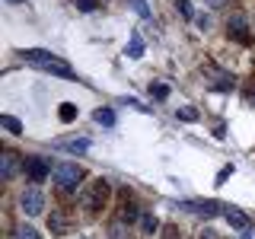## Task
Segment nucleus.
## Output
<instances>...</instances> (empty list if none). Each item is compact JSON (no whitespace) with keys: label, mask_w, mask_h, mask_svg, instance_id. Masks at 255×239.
I'll return each mask as SVG.
<instances>
[{"label":"nucleus","mask_w":255,"mask_h":239,"mask_svg":"<svg viewBox=\"0 0 255 239\" xmlns=\"http://www.w3.org/2000/svg\"><path fill=\"white\" fill-rule=\"evenodd\" d=\"M175 6L182 10V16H185V19H195V10H191V3H188V0H175Z\"/></svg>","instance_id":"23"},{"label":"nucleus","mask_w":255,"mask_h":239,"mask_svg":"<svg viewBox=\"0 0 255 239\" xmlns=\"http://www.w3.org/2000/svg\"><path fill=\"white\" fill-rule=\"evenodd\" d=\"M16 239H38V233L29 227V223H22V227H16Z\"/></svg>","instance_id":"19"},{"label":"nucleus","mask_w":255,"mask_h":239,"mask_svg":"<svg viewBox=\"0 0 255 239\" xmlns=\"http://www.w3.org/2000/svg\"><path fill=\"white\" fill-rule=\"evenodd\" d=\"M163 239H182V236H179L175 227H163Z\"/></svg>","instance_id":"26"},{"label":"nucleus","mask_w":255,"mask_h":239,"mask_svg":"<svg viewBox=\"0 0 255 239\" xmlns=\"http://www.w3.org/2000/svg\"><path fill=\"white\" fill-rule=\"evenodd\" d=\"M0 124H3V127H6V131H10V134H22V124L16 121L13 115H3V118H0Z\"/></svg>","instance_id":"16"},{"label":"nucleus","mask_w":255,"mask_h":239,"mask_svg":"<svg viewBox=\"0 0 255 239\" xmlns=\"http://www.w3.org/2000/svg\"><path fill=\"white\" fill-rule=\"evenodd\" d=\"M96 124H102V127H112V124H115V112H112V109H96Z\"/></svg>","instance_id":"12"},{"label":"nucleus","mask_w":255,"mask_h":239,"mask_svg":"<svg viewBox=\"0 0 255 239\" xmlns=\"http://www.w3.org/2000/svg\"><path fill=\"white\" fill-rule=\"evenodd\" d=\"M143 54V42L140 38H131V42H128V58H140Z\"/></svg>","instance_id":"17"},{"label":"nucleus","mask_w":255,"mask_h":239,"mask_svg":"<svg viewBox=\"0 0 255 239\" xmlns=\"http://www.w3.org/2000/svg\"><path fill=\"white\" fill-rule=\"evenodd\" d=\"M19 169H26V163L19 159V153H16V150H3V153H0V179L10 182V179L19 175Z\"/></svg>","instance_id":"4"},{"label":"nucleus","mask_w":255,"mask_h":239,"mask_svg":"<svg viewBox=\"0 0 255 239\" xmlns=\"http://www.w3.org/2000/svg\"><path fill=\"white\" fill-rule=\"evenodd\" d=\"M6 3H26V0H6Z\"/></svg>","instance_id":"29"},{"label":"nucleus","mask_w":255,"mask_h":239,"mask_svg":"<svg viewBox=\"0 0 255 239\" xmlns=\"http://www.w3.org/2000/svg\"><path fill=\"white\" fill-rule=\"evenodd\" d=\"M179 211H185V214H195V217L211 220V217H217V214L223 211V204H217V201H182V204H179Z\"/></svg>","instance_id":"5"},{"label":"nucleus","mask_w":255,"mask_h":239,"mask_svg":"<svg viewBox=\"0 0 255 239\" xmlns=\"http://www.w3.org/2000/svg\"><path fill=\"white\" fill-rule=\"evenodd\" d=\"M58 112H61V121H74L77 118V106H70V102H64Z\"/></svg>","instance_id":"18"},{"label":"nucleus","mask_w":255,"mask_h":239,"mask_svg":"<svg viewBox=\"0 0 255 239\" xmlns=\"http://www.w3.org/2000/svg\"><path fill=\"white\" fill-rule=\"evenodd\" d=\"M207 3H211V6H220V3H223V0H207Z\"/></svg>","instance_id":"27"},{"label":"nucleus","mask_w":255,"mask_h":239,"mask_svg":"<svg viewBox=\"0 0 255 239\" xmlns=\"http://www.w3.org/2000/svg\"><path fill=\"white\" fill-rule=\"evenodd\" d=\"M109 195H112V185H109L106 179H96L90 188L80 191V207H83V211H90V214H99L102 207H106Z\"/></svg>","instance_id":"2"},{"label":"nucleus","mask_w":255,"mask_h":239,"mask_svg":"<svg viewBox=\"0 0 255 239\" xmlns=\"http://www.w3.org/2000/svg\"><path fill=\"white\" fill-rule=\"evenodd\" d=\"M249 102H252V106H255V90H252V93H249Z\"/></svg>","instance_id":"28"},{"label":"nucleus","mask_w":255,"mask_h":239,"mask_svg":"<svg viewBox=\"0 0 255 239\" xmlns=\"http://www.w3.org/2000/svg\"><path fill=\"white\" fill-rule=\"evenodd\" d=\"M227 32L236 38V42H249V26H246L243 16H233V19L227 22Z\"/></svg>","instance_id":"9"},{"label":"nucleus","mask_w":255,"mask_h":239,"mask_svg":"<svg viewBox=\"0 0 255 239\" xmlns=\"http://www.w3.org/2000/svg\"><path fill=\"white\" fill-rule=\"evenodd\" d=\"M51 179H54V185H58V188H77L80 179H83V172H80L77 163H61V166H54Z\"/></svg>","instance_id":"3"},{"label":"nucleus","mask_w":255,"mask_h":239,"mask_svg":"<svg viewBox=\"0 0 255 239\" xmlns=\"http://www.w3.org/2000/svg\"><path fill=\"white\" fill-rule=\"evenodd\" d=\"M26 172H29L32 182H45L48 172H54V169L48 166V159H42V156H29V159H26Z\"/></svg>","instance_id":"7"},{"label":"nucleus","mask_w":255,"mask_h":239,"mask_svg":"<svg viewBox=\"0 0 255 239\" xmlns=\"http://www.w3.org/2000/svg\"><path fill=\"white\" fill-rule=\"evenodd\" d=\"M207 77H211L214 90H220V93H230V90H233V86H236L233 74H223V70H217V67H207Z\"/></svg>","instance_id":"8"},{"label":"nucleus","mask_w":255,"mask_h":239,"mask_svg":"<svg viewBox=\"0 0 255 239\" xmlns=\"http://www.w3.org/2000/svg\"><path fill=\"white\" fill-rule=\"evenodd\" d=\"M137 220V207H134V201H125L122 204V223H131Z\"/></svg>","instance_id":"15"},{"label":"nucleus","mask_w":255,"mask_h":239,"mask_svg":"<svg viewBox=\"0 0 255 239\" xmlns=\"http://www.w3.org/2000/svg\"><path fill=\"white\" fill-rule=\"evenodd\" d=\"M140 227H143V233H156V230H159V220L153 217V214H140Z\"/></svg>","instance_id":"14"},{"label":"nucleus","mask_w":255,"mask_h":239,"mask_svg":"<svg viewBox=\"0 0 255 239\" xmlns=\"http://www.w3.org/2000/svg\"><path fill=\"white\" fill-rule=\"evenodd\" d=\"M128 3L134 6V10H137L140 16H150V6H147V0H128Z\"/></svg>","instance_id":"24"},{"label":"nucleus","mask_w":255,"mask_h":239,"mask_svg":"<svg viewBox=\"0 0 255 239\" xmlns=\"http://www.w3.org/2000/svg\"><path fill=\"white\" fill-rule=\"evenodd\" d=\"M22 61L29 64V67H35V70H45V74H54V77H67V80H74V67H70L64 58H58V54H51V51H38V48H29V51H22L19 54Z\"/></svg>","instance_id":"1"},{"label":"nucleus","mask_w":255,"mask_h":239,"mask_svg":"<svg viewBox=\"0 0 255 239\" xmlns=\"http://www.w3.org/2000/svg\"><path fill=\"white\" fill-rule=\"evenodd\" d=\"M58 147L70 150V153H86V150H90V140H83V137H80V140H61Z\"/></svg>","instance_id":"11"},{"label":"nucleus","mask_w":255,"mask_h":239,"mask_svg":"<svg viewBox=\"0 0 255 239\" xmlns=\"http://www.w3.org/2000/svg\"><path fill=\"white\" fill-rule=\"evenodd\" d=\"M223 214H227L230 227H236V230H249V217H246L239 207H223Z\"/></svg>","instance_id":"10"},{"label":"nucleus","mask_w":255,"mask_h":239,"mask_svg":"<svg viewBox=\"0 0 255 239\" xmlns=\"http://www.w3.org/2000/svg\"><path fill=\"white\" fill-rule=\"evenodd\" d=\"M48 227H51V233H67L70 223L61 217V214H51V220H48Z\"/></svg>","instance_id":"13"},{"label":"nucleus","mask_w":255,"mask_h":239,"mask_svg":"<svg viewBox=\"0 0 255 239\" xmlns=\"http://www.w3.org/2000/svg\"><path fill=\"white\" fill-rule=\"evenodd\" d=\"M175 115H179V118H182V121H198V112H195V109H191V106H182L179 112H175Z\"/></svg>","instance_id":"20"},{"label":"nucleus","mask_w":255,"mask_h":239,"mask_svg":"<svg viewBox=\"0 0 255 239\" xmlns=\"http://www.w3.org/2000/svg\"><path fill=\"white\" fill-rule=\"evenodd\" d=\"M150 96H156V99H166V96H169V86H166V83H150Z\"/></svg>","instance_id":"21"},{"label":"nucleus","mask_w":255,"mask_h":239,"mask_svg":"<svg viewBox=\"0 0 255 239\" xmlns=\"http://www.w3.org/2000/svg\"><path fill=\"white\" fill-rule=\"evenodd\" d=\"M19 204H22V211H26V217H38V214L45 211V195L38 188H26Z\"/></svg>","instance_id":"6"},{"label":"nucleus","mask_w":255,"mask_h":239,"mask_svg":"<svg viewBox=\"0 0 255 239\" xmlns=\"http://www.w3.org/2000/svg\"><path fill=\"white\" fill-rule=\"evenodd\" d=\"M109 236H112V239H128L125 223H112V227H109Z\"/></svg>","instance_id":"22"},{"label":"nucleus","mask_w":255,"mask_h":239,"mask_svg":"<svg viewBox=\"0 0 255 239\" xmlns=\"http://www.w3.org/2000/svg\"><path fill=\"white\" fill-rule=\"evenodd\" d=\"M77 10H83V13H93V10H96V0H77Z\"/></svg>","instance_id":"25"}]
</instances>
